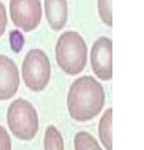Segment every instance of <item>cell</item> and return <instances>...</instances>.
<instances>
[{"instance_id": "1", "label": "cell", "mask_w": 144, "mask_h": 150, "mask_svg": "<svg viewBox=\"0 0 144 150\" xmlns=\"http://www.w3.org/2000/svg\"><path fill=\"white\" fill-rule=\"evenodd\" d=\"M105 91L102 84L90 76H83L71 84L67 95L69 115L77 122L95 118L105 105Z\"/></svg>"}, {"instance_id": "12", "label": "cell", "mask_w": 144, "mask_h": 150, "mask_svg": "<svg viewBox=\"0 0 144 150\" xmlns=\"http://www.w3.org/2000/svg\"><path fill=\"white\" fill-rule=\"evenodd\" d=\"M98 10L101 20L108 27L112 26V0H98Z\"/></svg>"}, {"instance_id": "7", "label": "cell", "mask_w": 144, "mask_h": 150, "mask_svg": "<svg viewBox=\"0 0 144 150\" xmlns=\"http://www.w3.org/2000/svg\"><path fill=\"white\" fill-rule=\"evenodd\" d=\"M19 71L15 62L7 56L0 55V100H8L18 91Z\"/></svg>"}, {"instance_id": "9", "label": "cell", "mask_w": 144, "mask_h": 150, "mask_svg": "<svg viewBox=\"0 0 144 150\" xmlns=\"http://www.w3.org/2000/svg\"><path fill=\"white\" fill-rule=\"evenodd\" d=\"M112 108L106 110L99 124V137L107 150H112Z\"/></svg>"}, {"instance_id": "10", "label": "cell", "mask_w": 144, "mask_h": 150, "mask_svg": "<svg viewBox=\"0 0 144 150\" xmlns=\"http://www.w3.org/2000/svg\"><path fill=\"white\" fill-rule=\"evenodd\" d=\"M44 150H64L62 135L54 126H49L44 134Z\"/></svg>"}, {"instance_id": "11", "label": "cell", "mask_w": 144, "mask_h": 150, "mask_svg": "<svg viewBox=\"0 0 144 150\" xmlns=\"http://www.w3.org/2000/svg\"><path fill=\"white\" fill-rule=\"evenodd\" d=\"M75 150H103L96 138L86 132H79L74 137Z\"/></svg>"}, {"instance_id": "5", "label": "cell", "mask_w": 144, "mask_h": 150, "mask_svg": "<svg viewBox=\"0 0 144 150\" xmlns=\"http://www.w3.org/2000/svg\"><path fill=\"white\" fill-rule=\"evenodd\" d=\"M42 4L39 0H11L10 17L13 24L24 32H31L42 20Z\"/></svg>"}, {"instance_id": "3", "label": "cell", "mask_w": 144, "mask_h": 150, "mask_svg": "<svg viewBox=\"0 0 144 150\" xmlns=\"http://www.w3.org/2000/svg\"><path fill=\"white\" fill-rule=\"evenodd\" d=\"M7 124L17 138L32 139L39 129V118L35 107L23 98L14 100L7 111Z\"/></svg>"}, {"instance_id": "4", "label": "cell", "mask_w": 144, "mask_h": 150, "mask_svg": "<svg viewBox=\"0 0 144 150\" xmlns=\"http://www.w3.org/2000/svg\"><path fill=\"white\" fill-rule=\"evenodd\" d=\"M49 60L41 49H32L27 53L22 65V76L28 88L42 91L49 84L50 79Z\"/></svg>"}, {"instance_id": "6", "label": "cell", "mask_w": 144, "mask_h": 150, "mask_svg": "<svg viewBox=\"0 0 144 150\" xmlns=\"http://www.w3.org/2000/svg\"><path fill=\"white\" fill-rule=\"evenodd\" d=\"M112 40L101 36L95 41L91 50V66L95 75L102 81H110L112 78Z\"/></svg>"}, {"instance_id": "2", "label": "cell", "mask_w": 144, "mask_h": 150, "mask_svg": "<svg viewBox=\"0 0 144 150\" xmlns=\"http://www.w3.org/2000/svg\"><path fill=\"white\" fill-rule=\"evenodd\" d=\"M87 45L76 32H65L59 36L55 45L57 65L67 75L80 74L87 63Z\"/></svg>"}, {"instance_id": "14", "label": "cell", "mask_w": 144, "mask_h": 150, "mask_svg": "<svg viewBox=\"0 0 144 150\" xmlns=\"http://www.w3.org/2000/svg\"><path fill=\"white\" fill-rule=\"evenodd\" d=\"M7 26V16L4 5L0 1V36L4 33Z\"/></svg>"}, {"instance_id": "8", "label": "cell", "mask_w": 144, "mask_h": 150, "mask_svg": "<svg viewBox=\"0 0 144 150\" xmlns=\"http://www.w3.org/2000/svg\"><path fill=\"white\" fill-rule=\"evenodd\" d=\"M46 16L49 27L54 30H60L65 27L67 23L66 0H44Z\"/></svg>"}, {"instance_id": "13", "label": "cell", "mask_w": 144, "mask_h": 150, "mask_svg": "<svg viewBox=\"0 0 144 150\" xmlns=\"http://www.w3.org/2000/svg\"><path fill=\"white\" fill-rule=\"evenodd\" d=\"M0 150H11L9 134L2 126H0Z\"/></svg>"}]
</instances>
